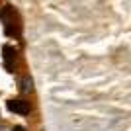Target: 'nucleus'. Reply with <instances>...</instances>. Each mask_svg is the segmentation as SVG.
<instances>
[{
	"instance_id": "1",
	"label": "nucleus",
	"mask_w": 131,
	"mask_h": 131,
	"mask_svg": "<svg viewBox=\"0 0 131 131\" xmlns=\"http://www.w3.org/2000/svg\"><path fill=\"white\" fill-rule=\"evenodd\" d=\"M8 110L18 114V115H27L31 112V106H29L27 100H10L8 102Z\"/></svg>"
},
{
	"instance_id": "2",
	"label": "nucleus",
	"mask_w": 131,
	"mask_h": 131,
	"mask_svg": "<svg viewBox=\"0 0 131 131\" xmlns=\"http://www.w3.org/2000/svg\"><path fill=\"white\" fill-rule=\"evenodd\" d=\"M31 84H33V82H31V78H29V77H26V78L22 80V90H24V92H31V90H33V86H31Z\"/></svg>"
},
{
	"instance_id": "3",
	"label": "nucleus",
	"mask_w": 131,
	"mask_h": 131,
	"mask_svg": "<svg viewBox=\"0 0 131 131\" xmlns=\"http://www.w3.org/2000/svg\"><path fill=\"white\" fill-rule=\"evenodd\" d=\"M12 131H27V129L24 125H14V127H12Z\"/></svg>"
}]
</instances>
